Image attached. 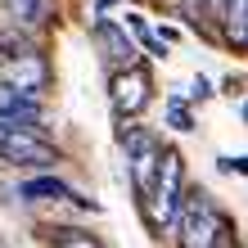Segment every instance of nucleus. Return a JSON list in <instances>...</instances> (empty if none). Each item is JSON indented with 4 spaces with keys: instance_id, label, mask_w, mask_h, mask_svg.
<instances>
[{
    "instance_id": "1",
    "label": "nucleus",
    "mask_w": 248,
    "mask_h": 248,
    "mask_svg": "<svg viewBox=\"0 0 248 248\" xmlns=\"http://www.w3.org/2000/svg\"><path fill=\"white\" fill-rule=\"evenodd\" d=\"M176 235H181V248H217L221 244L226 217H221V208H217L203 189L185 194V208L176 217Z\"/></svg>"
},
{
    "instance_id": "2",
    "label": "nucleus",
    "mask_w": 248,
    "mask_h": 248,
    "mask_svg": "<svg viewBox=\"0 0 248 248\" xmlns=\"http://www.w3.org/2000/svg\"><path fill=\"white\" fill-rule=\"evenodd\" d=\"M59 154L36 126H18L0 118V167H54Z\"/></svg>"
},
{
    "instance_id": "3",
    "label": "nucleus",
    "mask_w": 248,
    "mask_h": 248,
    "mask_svg": "<svg viewBox=\"0 0 248 248\" xmlns=\"http://www.w3.org/2000/svg\"><path fill=\"white\" fill-rule=\"evenodd\" d=\"M50 81V68L41 59V50L32 46H0V86L23 95H41Z\"/></svg>"
},
{
    "instance_id": "4",
    "label": "nucleus",
    "mask_w": 248,
    "mask_h": 248,
    "mask_svg": "<svg viewBox=\"0 0 248 248\" xmlns=\"http://www.w3.org/2000/svg\"><path fill=\"white\" fill-rule=\"evenodd\" d=\"M118 140H122V154H126V163H131V181H136V189H140V194H149L167 149L158 144L154 131H144V126H122Z\"/></svg>"
},
{
    "instance_id": "5",
    "label": "nucleus",
    "mask_w": 248,
    "mask_h": 248,
    "mask_svg": "<svg viewBox=\"0 0 248 248\" xmlns=\"http://www.w3.org/2000/svg\"><path fill=\"white\" fill-rule=\"evenodd\" d=\"M181 208H185V167H181V154L167 149L163 167H158V181L149 189V212L158 226H176Z\"/></svg>"
},
{
    "instance_id": "6",
    "label": "nucleus",
    "mask_w": 248,
    "mask_h": 248,
    "mask_svg": "<svg viewBox=\"0 0 248 248\" xmlns=\"http://www.w3.org/2000/svg\"><path fill=\"white\" fill-rule=\"evenodd\" d=\"M149 91H154V81H149V72L140 63L126 68V72H113V81H108V99H113V108H118L122 118H136V113L149 104Z\"/></svg>"
},
{
    "instance_id": "7",
    "label": "nucleus",
    "mask_w": 248,
    "mask_h": 248,
    "mask_svg": "<svg viewBox=\"0 0 248 248\" xmlns=\"http://www.w3.org/2000/svg\"><path fill=\"white\" fill-rule=\"evenodd\" d=\"M95 46H99V54H104L108 72L136 68V46H131V36H126V23L99 18V23H95Z\"/></svg>"
},
{
    "instance_id": "8",
    "label": "nucleus",
    "mask_w": 248,
    "mask_h": 248,
    "mask_svg": "<svg viewBox=\"0 0 248 248\" xmlns=\"http://www.w3.org/2000/svg\"><path fill=\"white\" fill-rule=\"evenodd\" d=\"M0 118H5V122H18V126H41V118H46L41 95H23V91L0 86Z\"/></svg>"
},
{
    "instance_id": "9",
    "label": "nucleus",
    "mask_w": 248,
    "mask_h": 248,
    "mask_svg": "<svg viewBox=\"0 0 248 248\" xmlns=\"http://www.w3.org/2000/svg\"><path fill=\"white\" fill-rule=\"evenodd\" d=\"M9 14L23 27H46L54 18V0H9Z\"/></svg>"
},
{
    "instance_id": "10",
    "label": "nucleus",
    "mask_w": 248,
    "mask_h": 248,
    "mask_svg": "<svg viewBox=\"0 0 248 248\" xmlns=\"http://www.w3.org/2000/svg\"><path fill=\"white\" fill-rule=\"evenodd\" d=\"M18 194L23 199H77V189L63 185V181H54V176H41V181H23ZM77 203H86V199H77Z\"/></svg>"
},
{
    "instance_id": "11",
    "label": "nucleus",
    "mask_w": 248,
    "mask_h": 248,
    "mask_svg": "<svg viewBox=\"0 0 248 248\" xmlns=\"http://www.w3.org/2000/svg\"><path fill=\"white\" fill-rule=\"evenodd\" d=\"M226 41H235V46H248V0H230L226 5Z\"/></svg>"
},
{
    "instance_id": "12",
    "label": "nucleus",
    "mask_w": 248,
    "mask_h": 248,
    "mask_svg": "<svg viewBox=\"0 0 248 248\" xmlns=\"http://www.w3.org/2000/svg\"><path fill=\"white\" fill-rule=\"evenodd\" d=\"M50 248H104V244H99L95 235H86V230H54Z\"/></svg>"
},
{
    "instance_id": "13",
    "label": "nucleus",
    "mask_w": 248,
    "mask_h": 248,
    "mask_svg": "<svg viewBox=\"0 0 248 248\" xmlns=\"http://www.w3.org/2000/svg\"><path fill=\"white\" fill-rule=\"evenodd\" d=\"M126 27H131V32H136V41H140V46H149V50L158 54V59H163V54H167V41H158V36L149 32V23L140 18V14H126Z\"/></svg>"
},
{
    "instance_id": "14",
    "label": "nucleus",
    "mask_w": 248,
    "mask_h": 248,
    "mask_svg": "<svg viewBox=\"0 0 248 248\" xmlns=\"http://www.w3.org/2000/svg\"><path fill=\"white\" fill-rule=\"evenodd\" d=\"M167 122L176 126V131H189V126H194V118H189V108L181 104V99H167Z\"/></svg>"
},
{
    "instance_id": "15",
    "label": "nucleus",
    "mask_w": 248,
    "mask_h": 248,
    "mask_svg": "<svg viewBox=\"0 0 248 248\" xmlns=\"http://www.w3.org/2000/svg\"><path fill=\"white\" fill-rule=\"evenodd\" d=\"M203 9H208V0H181V14H185L189 23H199V14H203Z\"/></svg>"
},
{
    "instance_id": "16",
    "label": "nucleus",
    "mask_w": 248,
    "mask_h": 248,
    "mask_svg": "<svg viewBox=\"0 0 248 248\" xmlns=\"http://www.w3.org/2000/svg\"><path fill=\"white\" fill-rule=\"evenodd\" d=\"M212 95V81L208 77H194V81H189V99H208Z\"/></svg>"
},
{
    "instance_id": "17",
    "label": "nucleus",
    "mask_w": 248,
    "mask_h": 248,
    "mask_svg": "<svg viewBox=\"0 0 248 248\" xmlns=\"http://www.w3.org/2000/svg\"><path fill=\"white\" fill-rule=\"evenodd\" d=\"M226 167H235L239 176H248V158H235V163H230V158H226Z\"/></svg>"
},
{
    "instance_id": "18",
    "label": "nucleus",
    "mask_w": 248,
    "mask_h": 248,
    "mask_svg": "<svg viewBox=\"0 0 248 248\" xmlns=\"http://www.w3.org/2000/svg\"><path fill=\"white\" fill-rule=\"evenodd\" d=\"M99 5H113V0H99Z\"/></svg>"
}]
</instances>
